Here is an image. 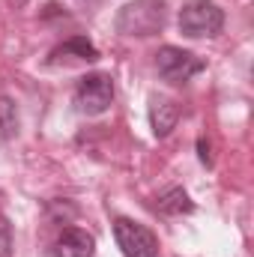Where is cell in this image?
<instances>
[{
    "mask_svg": "<svg viewBox=\"0 0 254 257\" xmlns=\"http://www.w3.org/2000/svg\"><path fill=\"white\" fill-rule=\"evenodd\" d=\"M168 6L165 0H132L117 12V30L123 36H153L165 27Z\"/></svg>",
    "mask_w": 254,
    "mask_h": 257,
    "instance_id": "obj_1",
    "label": "cell"
},
{
    "mask_svg": "<svg viewBox=\"0 0 254 257\" xmlns=\"http://www.w3.org/2000/svg\"><path fill=\"white\" fill-rule=\"evenodd\" d=\"M114 105V78L105 72H90L75 87V108L84 117H99Z\"/></svg>",
    "mask_w": 254,
    "mask_h": 257,
    "instance_id": "obj_2",
    "label": "cell"
},
{
    "mask_svg": "<svg viewBox=\"0 0 254 257\" xmlns=\"http://www.w3.org/2000/svg\"><path fill=\"white\" fill-rule=\"evenodd\" d=\"M221 27H224V12L212 0H191L180 12V33L189 39L218 36Z\"/></svg>",
    "mask_w": 254,
    "mask_h": 257,
    "instance_id": "obj_3",
    "label": "cell"
},
{
    "mask_svg": "<svg viewBox=\"0 0 254 257\" xmlns=\"http://www.w3.org/2000/svg\"><path fill=\"white\" fill-rule=\"evenodd\" d=\"M156 72L162 81L168 84H189L194 75L203 72V60L197 54H191L186 48H177V45H165L156 51Z\"/></svg>",
    "mask_w": 254,
    "mask_h": 257,
    "instance_id": "obj_4",
    "label": "cell"
},
{
    "mask_svg": "<svg viewBox=\"0 0 254 257\" xmlns=\"http://www.w3.org/2000/svg\"><path fill=\"white\" fill-rule=\"evenodd\" d=\"M114 239L126 257H159V239L156 233L132 218H117L114 221Z\"/></svg>",
    "mask_w": 254,
    "mask_h": 257,
    "instance_id": "obj_5",
    "label": "cell"
},
{
    "mask_svg": "<svg viewBox=\"0 0 254 257\" xmlns=\"http://www.w3.org/2000/svg\"><path fill=\"white\" fill-rule=\"evenodd\" d=\"M51 257H93L96 254V239L93 233L81 230V227H66L51 245Z\"/></svg>",
    "mask_w": 254,
    "mask_h": 257,
    "instance_id": "obj_6",
    "label": "cell"
},
{
    "mask_svg": "<svg viewBox=\"0 0 254 257\" xmlns=\"http://www.w3.org/2000/svg\"><path fill=\"white\" fill-rule=\"evenodd\" d=\"M180 120V105L171 102L168 96H153L150 99V126L156 138H168Z\"/></svg>",
    "mask_w": 254,
    "mask_h": 257,
    "instance_id": "obj_7",
    "label": "cell"
},
{
    "mask_svg": "<svg viewBox=\"0 0 254 257\" xmlns=\"http://www.w3.org/2000/svg\"><path fill=\"white\" fill-rule=\"evenodd\" d=\"M60 60H99V51H96V45L90 42V39H84V36H72V39H66L63 45H57L54 51H51V63H60Z\"/></svg>",
    "mask_w": 254,
    "mask_h": 257,
    "instance_id": "obj_8",
    "label": "cell"
},
{
    "mask_svg": "<svg viewBox=\"0 0 254 257\" xmlns=\"http://www.w3.org/2000/svg\"><path fill=\"white\" fill-rule=\"evenodd\" d=\"M156 209L165 212V215H183V212H194V203L183 189L174 186V189H168V192H162L156 197Z\"/></svg>",
    "mask_w": 254,
    "mask_h": 257,
    "instance_id": "obj_9",
    "label": "cell"
},
{
    "mask_svg": "<svg viewBox=\"0 0 254 257\" xmlns=\"http://www.w3.org/2000/svg\"><path fill=\"white\" fill-rule=\"evenodd\" d=\"M18 135V108L12 99L0 96V144L12 141Z\"/></svg>",
    "mask_w": 254,
    "mask_h": 257,
    "instance_id": "obj_10",
    "label": "cell"
},
{
    "mask_svg": "<svg viewBox=\"0 0 254 257\" xmlns=\"http://www.w3.org/2000/svg\"><path fill=\"white\" fill-rule=\"evenodd\" d=\"M9 254H12V224L0 212V257H9Z\"/></svg>",
    "mask_w": 254,
    "mask_h": 257,
    "instance_id": "obj_11",
    "label": "cell"
},
{
    "mask_svg": "<svg viewBox=\"0 0 254 257\" xmlns=\"http://www.w3.org/2000/svg\"><path fill=\"white\" fill-rule=\"evenodd\" d=\"M197 147H200V162H203V165H209V147H206V141H200Z\"/></svg>",
    "mask_w": 254,
    "mask_h": 257,
    "instance_id": "obj_12",
    "label": "cell"
}]
</instances>
